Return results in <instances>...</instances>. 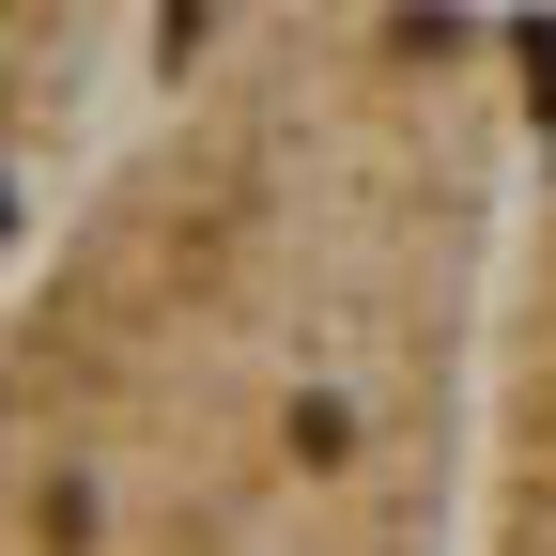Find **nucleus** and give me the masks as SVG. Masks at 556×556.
Returning a JSON list of instances; mask_svg holds the SVG:
<instances>
[{"instance_id":"1","label":"nucleus","mask_w":556,"mask_h":556,"mask_svg":"<svg viewBox=\"0 0 556 556\" xmlns=\"http://www.w3.org/2000/svg\"><path fill=\"white\" fill-rule=\"evenodd\" d=\"M417 201L294 78L170 124L0 325V556H402L356 340Z\"/></svg>"},{"instance_id":"2","label":"nucleus","mask_w":556,"mask_h":556,"mask_svg":"<svg viewBox=\"0 0 556 556\" xmlns=\"http://www.w3.org/2000/svg\"><path fill=\"white\" fill-rule=\"evenodd\" d=\"M16 31H31V16H0V62H16ZM16 217H31V139L0 124V248H16Z\"/></svg>"}]
</instances>
